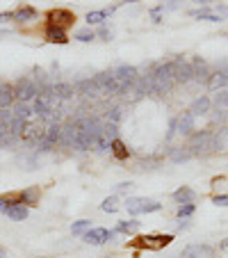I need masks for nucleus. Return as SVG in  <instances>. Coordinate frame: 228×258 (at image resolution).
Wrapping results in <instances>:
<instances>
[{"mask_svg": "<svg viewBox=\"0 0 228 258\" xmlns=\"http://www.w3.org/2000/svg\"><path fill=\"white\" fill-rule=\"evenodd\" d=\"M55 101H57V98L53 96V87L44 89V92H39V94H37V98H34L32 112L39 114V117H48V114L53 112V103Z\"/></svg>", "mask_w": 228, "mask_h": 258, "instance_id": "423d86ee", "label": "nucleus"}, {"mask_svg": "<svg viewBox=\"0 0 228 258\" xmlns=\"http://www.w3.org/2000/svg\"><path fill=\"white\" fill-rule=\"evenodd\" d=\"M187 226H189V222H187V219H180V224H178V229H180V231H183V229H187Z\"/></svg>", "mask_w": 228, "mask_h": 258, "instance_id": "603ef678", "label": "nucleus"}, {"mask_svg": "<svg viewBox=\"0 0 228 258\" xmlns=\"http://www.w3.org/2000/svg\"><path fill=\"white\" fill-rule=\"evenodd\" d=\"M39 197H41L39 187H28V190H21L19 192V204H23V206H37V204H39Z\"/></svg>", "mask_w": 228, "mask_h": 258, "instance_id": "f3484780", "label": "nucleus"}, {"mask_svg": "<svg viewBox=\"0 0 228 258\" xmlns=\"http://www.w3.org/2000/svg\"><path fill=\"white\" fill-rule=\"evenodd\" d=\"M192 19H199V21H210V23H221V16L214 14L212 10H205V7H199V10H192L189 12Z\"/></svg>", "mask_w": 228, "mask_h": 258, "instance_id": "aec40b11", "label": "nucleus"}, {"mask_svg": "<svg viewBox=\"0 0 228 258\" xmlns=\"http://www.w3.org/2000/svg\"><path fill=\"white\" fill-rule=\"evenodd\" d=\"M89 229H92V222H89V219H80V222H73L71 233H73V235H80V233L85 235Z\"/></svg>", "mask_w": 228, "mask_h": 258, "instance_id": "2f4dec72", "label": "nucleus"}, {"mask_svg": "<svg viewBox=\"0 0 228 258\" xmlns=\"http://www.w3.org/2000/svg\"><path fill=\"white\" fill-rule=\"evenodd\" d=\"M14 101H16V92L10 87V85L0 83V110H5V107H10Z\"/></svg>", "mask_w": 228, "mask_h": 258, "instance_id": "4be33fe9", "label": "nucleus"}, {"mask_svg": "<svg viewBox=\"0 0 228 258\" xmlns=\"http://www.w3.org/2000/svg\"><path fill=\"white\" fill-rule=\"evenodd\" d=\"M107 14H112V10H96V12H89L87 21L89 23H103L107 19Z\"/></svg>", "mask_w": 228, "mask_h": 258, "instance_id": "473e14b6", "label": "nucleus"}, {"mask_svg": "<svg viewBox=\"0 0 228 258\" xmlns=\"http://www.w3.org/2000/svg\"><path fill=\"white\" fill-rule=\"evenodd\" d=\"M117 204H119V201H117V197H107V199L101 204V210H103V213H114V210L119 208Z\"/></svg>", "mask_w": 228, "mask_h": 258, "instance_id": "c9c22d12", "label": "nucleus"}, {"mask_svg": "<svg viewBox=\"0 0 228 258\" xmlns=\"http://www.w3.org/2000/svg\"><path fill=\"white\" fill-rule=\"evenodd\" d=\"M32 19H37V10H34V7L25 5L14 12V21H32Z\"/></svg>", "mask_w": 228, "mask_h": 258, "instance_id": "c85d7f7f", "label": "nucleus"}, {"mask_svg": "<svg viewBox=\"0 0 228 258\" xmlns=\"http://www.w3.org/2000/svg\"><path fill=\"white\" fill-rule=\"evenodd\" d=\"M3 213H5L10 219H14V222H23V219H28V206L14 204V206H10V208H5Z\"/></svg>", "mask_w": 228, "mask_h": 258, "instance_id": "412c9836", "label": "nucleus"}, {"mask_svg": "<svg viewBox=\"0 0 228 258\" xmlns=\"http://www.w3.org/2000/svg\"><path fill=\"white\" fill-rule=\"evenodd\" d=\"M194 114L189 112H183L180 114V117H176V128H178V133L180 135H192V133H194Z\"/></svg>", "mask_w": 228, "mask_h": 258, "instance_id": "4468645a", "label": "nucleus"}, {"mask_svg": "<svg viewBox=\"0 0 228 258\" xmlns=\"http://www.w3.org/2000/svg\"><path fill=\"white\" fill-rule=\"evenodd\" d=\"M194 215V204H180L178 206V217L180 219H187Z\"/></svg>", "mask_w": 228, "mask_h": 258, "instance_id": "4c0bfd02", "label": "nucleus"}, {"mask_svg": "<svg viewBox=\"0 0 228 258\" xmlns=\"http://www.w3.org/2000/svg\"><path fill=\"white\" fill-rule=\"evenodd\" d=\"M171 242H174V235L171 233H146V235H137L132 240V247L148 249V251H160V249H165Z\"/></svg>", "mask_w": 228, "mask_h": 258, "instance_id": "f03ea898", "label": "nucleus"}, {"mask_svg": "<svg viewBox=\"0 0 228 258\" xmlns=\"http://www.w3.org/2000/svg\"><path fill=\"white\" fill-rule=\"evenodd\" d=\"M174 199L178 201V204H194V199H196V192L192 190V187L183 185V187H178V190L174 192Z\"/></svg>", "mask_w": 228, "mask_h": 258, "instance_id": "b1692460", "label": "nucleus"}, {"mask_svg": "<svg viewBox=\"0 0 228 258\" xmlns=\"http://www.w3.org/2000/svg\"><path fill=\"white\" fill-rule=\"evenodd\" d=\"M194 80V69H192V62H183V59H176V83H189Z\"/></svg>", "mask_w": 228, "mask_h": 258, "instance_id": "9b49d317", "label": "nucleus"}, {"mask_svg": "<svg viewBox=\"0 0 228 258\" xmlns=\"http://www.w3.org/2000/svg\"><path fill=\"white\" fill-rule=\"evenodd\" d=\"M94 83H96L98 94H103V96H117V94H121V85H119L117 76L110 71L96 73V76H94Z\"/></svg>", "mask_w": 228, "mask_h": 258, "instance_id": "7ed1b4c3", "label": "nucleus"}, {"mask_svg": "<svg viewBox=\"0 0 228 258\" xmlns=\"http://www.w3.org/2000/svg\"><path fill=\"white\" fill-rule=\"evenodd\" d=\"M16 98H19L21 103H28V101H34L37 98V94H39V89H37V85H34L32 78H19L16 80Z\"/></svg>", "mask_w": 228, "mask_h": 258, "instance_id": "0eeeda50", "label": "nucleus"}, {"mask_svg": "<svg viewBox=\"0 0 228 258\" xmlns=\"http://www.w3.org/2000/svg\"><path fill=\"white\" fill-rule=\"evenodd\" d=\"M214 14H219V16H221V21H223V19H228V7L219 3V5H214Z\"/></svg>", "mask_w": 228, "mask_h": 258, "instance_id": "37998d69", "label": "nucleus"}, {"mask_svg": "<svg viewBox=\"0 0 228 258\" xmlns=\"http://www.w3.org/2000/svg\"><path fill=\"white\" fill-rule=\"evenodd\" d=\"M137 229H139V222L135 219H123L117 224V233H137Z\"/></svg>", "mask_w": 228, "mask_h": 258, "instance_id": "c756f323", "label": "nucleus"}, {"mask_svg": "<svg viewBox=\"0 0 228 258\" xmlns=\"http://www.w3.org/2000/svg\"><path fill=\"white\" fill-rule=\"evenodd\" d=\"M194 3H196L199 7H205V5H212L214 0H194Z\"/></svg>", "mask_w": 228, "mask_h": 258, "instance_id": "8fccbe9b", "label": "nucleus"}, {"mask_svg": "<svg viewBox=\"0 0 228 258\" xmlns=\"http://www.w3.org/2000/svg\"><path fill=\"white\" fill-rule=\"evenodd\" d=\"M210 119H212V123H226L228 121V110H223V107H217V110L210 114Z\"/></svg>", "mask_w": 228, "mask_h": 258, "instance_id": "f704fd0d", "label": "nucleus"}, {"mask_svg": "<svg viewBox=\"0 0 228 258\" xmlns=\"http://www.w3.org/2000/svg\"><path fill=\"white\" fill-rule=\"evenodd\" d=\"M160 7L162 10H180V7H183V0H162Z\"/></svg>", "mask_w": 228, "mask_h": 258, "instance_id": "ea45409f", "label": "nucleus"}, {"mask_svg": "<svg viewBox=\"0 0 228 258\" xmlns=\"http://www.w3.org/2000/svg\"><path fill=\"white\" fill-rule=\"evenodd\" d=\"M46 41H50V44H66V41H68L66 30L53 28V25H46Z\"/></svg>", "mask_w": 228, "mask_h": 258, "instance_id": "a211bd4d", "label": "nucleus"}, {"mask_svg": "<svg viewBox=\"0 0 228 258\" xmlns=\"http://www.w3.org/2000/svg\"><path fill=\"white\" fill-rule=\"evenodd\" d=\"M75 23V14L68 10H53L48 12V25H53V28H71V25Z\"/></svg>", "mask_w": 228, "mask_h": 258, "instance_id": "1a4fd4ad", "label": "nucleus"}, {"mask_svg": "<svg viewBox=\"0 0 228 258\" xmlns=\"http://www.w3.org/2000/svg\"><path fill=\"white\" fill-rule=\"evenodd\" d=\"M228 87V73L226 71H212L208 78V89H212V92H219V89H226Z\"/></svg>", "mask_w": 228, "mask_h": 258, "instance_id": "2eb2a0df", "label": "nucleus"}, {"mask_svg": "<svg viewBox=\"0 0 228 258\" xmlns=\"http://www.w3.org/2000/svg\"><path fill=\"white\" fill-rule=\"evenodd\" d=\"M132 187H135L132 183H119L117 190H119V192H128V190H132Z\"/></svg>", "mask_w": 228, "mask_h": 258, "instance_id": "49530a36", "label": "nucleus"}, {"mask_svg": "<svg viewBox=\"0 0 228 258\" xmlns=\"http://www.w3.org/2000/svg\"><path fill=\"white\" fill-rule=\"evenodd\" d=\"M212 103L217 107H223V110H228V89H219V94H214Z\"/></svg>", "mask_w": 228, "mask_h": 258, "instance_id": "72a5a7b5", "label": "nucleus"}, {"mask_svg": "<svg viewBox=\"0 0 228 258\" xmlns=\"http://www.w3.org/2000/svg\"><path fill=\"white\" fill-rule=\"evenodd\" d=\"M73 89H78L83 96H98V89H96V83H94V78L78 80V83L73 85Z\"/></svg>", "mask_w": 228, "mask_h": 258, "instance_id": "6ab92c4d", "label": "nucleus"}, {"mask_svg": "<svg viewBox=\"0 0 228 258\" xmlns=\"http://www.w3.org/2000/svg\"><path fill=\"white\" fill-rule=\"evenodd\" d=\"M192 69H194V80L196 83H205L208 85V78H210V67H208V62L205 59H201V57H194L192 59Z\"/></svg>", "mask_w": 228, "mask_h": 258, "instance_id": "ddd939ff", "label": "nucleus"}, {"mask_svg": "<svg viewBox=\"0 0 228 258\" xmlns=\"http://www.w3.org/2000/svg\"><path fill=\"white\" fill-rule=\"evenodd\" d=\"M73 85H68V83H57V85H53V96L55 98H62V101H66V98H71L73 96Z\"/></svg>", "mask_w": 228, "mask_h": 258, "instance_id": "a878e982", "label": "nucleus"}, {"mask_svg": "<svg viewBox=\"0 0 228 258\" xmlns=\"http://www.w3.org/2000/svg\"><path fill=\"white\" fill-rule=\"evenodd\" d=\"M187 149L192 151V156L196 158H205L210 153H214V133L210 131H199L192 133L187 142Z\"/></svg>", "mask_w": 228, "mask_h": 258, "instance_id": "f257e3e1", "label": "nucleus"}, {"mask_svg": "<svg viewBox=\"0 0 228 258\" xmlns=\"http://www.w3.org/2000/svg\"><path fill=\"white\" fill-rule=\"evenodd\" d=\"M75 39L78 41H92V39H96V32H92V30H80V32H75Z\"/></svg>", "mask_w": 228, "mask_h": 258, "instance_id": "58836bf2", "label": "nucleus"}, {"mask_svg": "<svg viewBox=\"0 0 228 258\" xmlns=\"http://www.w3.org/2000/svg\"><path fill=\"white\" fill-rule=\"evenodd\" d=\"M210 107H212V101L208 96H199L189 105V112L194 114V117H203V114H210Z\"/></svg>", "mask_w": 228, "mask_h": 258, "instance_id": "dca6fc26", "label": "nucleus"}, {"mask_svg": "<svg viewBox=\"0 0 228 258\" xmlns=\"http://www.w3.org/2000/svg\"><path fill=\"white\" fill-rule=\"evenodd\" d=\"M219 249H221L223 253H228V238H226V240H221V244H219Z\"/></svg>", "mask_w": 228, "mask_h": 258, "instance_id": "3c124183", "label": "nucleus"}, {"mask_svg": "<svg viewBox=\"0 0 228 258\" xmlns=\"http://www.w3.org/2000/svg\"><path fill=\"white\" fill-rule=\"evenodd\" d=\"M44 140L48 142V144H59L62 142V126H57V123H53V126H48L46 128V133H44Z\"/></svg>", "mask_w": 228, "mask_h": 258, "instance_id": "bb28decb", "label": "nucleus"}, {"mask_svg": "<svg viewBox=\"0 0 228 258\" xmlns=\"http://www.w3.org/2000/svg\"><path fill=\"white\" fill-rule=\"evenodd\" d=\"M150 16L156 23H162V7H156V10H150Z\"/></svg>", "mask_w": 228, "mask_h": 258, "instance_id": "a18cd8bd", "label": "nucleus"}, {"mask_svg": "<svg viewBox=\"0 0 228 258\" xmlns=\"http://www.w3.org/2000/svg\"><path fill=\"white\" fill-rule=\"evenodd\" d=\"M180 258H214V249L210 244H189L180 251Z\"/></svg>", "mask_w": 228, "mask_h": 258, "instance_id": "9d476101", "label": "nucleus"}, {"mask_svg": "<svg viewBox=\"0 0 228 258\" xmlns=\"http://www.w3.org/2000/svg\"><path fill=\"white\" fill-rule=\"evenodd\" d=\"M0 258H5V249H0Z\"/></svg>", "mask_w": 228, "mask_h": 258, "instance_id": "864d4df0", "label": "nucleus"}, {"mask_svg": "<svg viewBox=\"0 0 228 258\" xmlns=\"http://www.w3.org/2000/svg\"><path fill=\"white\" fill-rule=\"evenodd\" d=\"M107 117H110L112 123H119V121H121V107H112Z\"/></svg>", "mask_w": 228, "mask_h": 258, "instance_id": "a19ab883", "label": "nucleus"}, {"mask_svg": "<svg viewBox=\"0 0 228 258\" xmlns=\"http://www.w3.org/2000/svg\"><path fill=\"white\" fill-rule=\"evenodd\" d=\"M59 144H64V146H73V149H78V151H87V149H89L87 140H85L83 131H80V128L75 126V121L62 128V142H59Z\"/></svg>", "mask_w": 228, "mask_h": 258, "instance_id": "20e7f679", "label": "nucleus"}, {"mask_svg": "<svg viewBox=\"0 0 228 258\" xmlns=\"http://www.w3.org/2000/svg\"><path fill=\"white\" fill-rule=\"evenodd\" d=\"M169 158H171V162H187L189 158H194V156H192V151H189L187 144H185V146H178V149H174Z\"/></svg>", "mask_w": 228, "mask_h": 258, "instance_id": "cd10ccee", "label": "nucleus"}, {"mask_svg": "<svg viewBox=\"0 0 228 258\" xmlns=\"http://www.w3.org/2000/svg\"><path fill=\"white\" fill-rule=\"evenodd\" d=\"M98 34H101V37H103L105 41H110V39H112V32H110V30H105V28L98 30Z\"/></svg>", "mask_w": 228, "mask_h": 258, "instance_id": "09e8293b", "label": "nucleus"}, {"mask_svg": "<svg viewBox=\"0 0 228 258\" xmlns=\"http://www.w3.org/2000/svg\"><path fill=\"white\" fill-rule=\"evenodd\" d=\"M126 208H128V213H130V215H141V213H158V210H162V204H160V201H153V199L128 197Z\"/></svg>", "mask_w": 228, "mask_h": 258, "instance_id": "39448f33", "label": "nucleus"}, {"mask_svg": "<svg viewBox=\"0 0 228 258\" xmlns=\"http://www.w3.org/2000/svg\"><path fill=\"white\" fill-rule=\"evenodd\" d=\"M176 133H178V128H176V119H171V121H169V131H167V142H169Z\"/></svg>", "mask_w": 228, "mask_h": 258, "instance_id": "c03bdc74", "label": "nucleus"}, {"mask_svg": "<svg viewBox=\"0 0 228 258\" xmlns=\"http://www.w3.org/2000/svg\"><path fill=\"white\" fill-rule=\"evenodd\" d=\"M30 114H32V110L28 107V103H16V107H14V117L16 119H23V121H28L30 119Z\"/></svg>", "mask_w": 228, "mask_h": 258, "instance_id": "7c9ffc66", "label": "nucleus"}, {"mask_svg": "<svg viewBox=\"0 0 228 258\" xmlns=\"http://www.w3.org/2000/svg\"><path fill=\"white\" fill-rule=\"evenodd\" d=\"M214 151H228V126L226 123L214 133Z\"/></svg>", "mask_w": 228, "mask_h": 258, "instance_id": "393cba45", "label": "nucleus"}, {"mask_svg": "<svg viewBox=\"0 0 228 258\" xmlns=\"http://www.w3.org/2000/svg\"><path fill=\"white\" fill-rule=\"evenodd\" d=\"M114 76H117L119 85H121V94H123V92H130L132 85L139 80V73H137V69H135V67H128V64L119 67L117 71H114Z\"/></svg>", "mask_w": 228, "mask_h": 258, "instance_id": "6e6552de", "label": "nucleus"}, {"mask_svg": "<svg viewBox=\"0 0 228 258\" xmlns=\"http://www.w3.org/2000/svg\"><path fill=\"white\" fill-rule=\"evenodd\" d=\"M110 151H112V156L117 158V160H128V156H130V151H128V146L123 144L121 140H112L110 142Z\"/></svg>", "mask_w": 228, "mask_h": 258, "instance_id": "5701e85b", "label": "nucleus"}, {"mask_svg": "<svg viewBox=\"0 0 228 258\" xmlns=\"http://www.w3.org/2000/svg\"><path fill=\"white\" fill-rule=\"evenodd\" d=\"M14 121V112H10V110H0V126L3 128H7V131H10V123Z\"/></svg>", "mask_w": 228, "mask_h": 258, "instance_id": "e433bc0d", "label": "nucleus"}, {"mask_svg": "<svg viewBox=\"0 0 228 258\" xmlns=\"http://www.w3.org/2000/svg\"><path fill=\"white\" fill-rule=\"evenodd\" d=\"M212 204H214V206H221V208H226V206H228V195H214V197H212Z\"/></svg>", "mask_w": 228, "mask_h": 258, "instance_id": "79ce46f5", "label": "nucleus"}, {"mask_svg": "<svg viewBox=\"0 0 228 258\" xmlns=\"http://www.w3.org/2000/svg\"><path fill=\"white\" fill-rule=\"evenodd\" d=\"M3 21H14V12H3V14H0V23H3Z\"/></svg>", "mask_w": 228, "mask_h": 258, "instance_id": "de8ad7c7", "label": "nucleus"}, {"mask_svg": "<svg viewBox=\"0 0 228 258\" xmlns=\"http://www.w3.org/2000/svg\"><path fill=\"white\" fill-rule=\"evenodd\" d=\"M83 240H85L87 244L101 247V244H105L107 240H110V231H107V229H89L87 233L83 235Z\"/></svg>", "mask_w": 228, "mask_h": 258, "instance_id": "f8f14e48", "label": "nucleus"}]
</instances>
